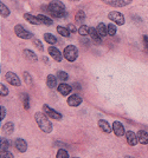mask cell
<instances>
[{
	"mask_svg": "<svg viewBox=\"0 0 148 158\" xmlns=\"http://www.w3.org/2000/svg\"><path fill=\"white\" fill-rule=\"evenodd\" d=\"M49 12L51 13L52 17L54 18H64L67 17V12H65V5L59 1V0H54L49 4Z\"/></svg>",
	"mask_w": 148,
	"mask_h": 158,
	"instance_id": "1",
	"label": "cell"
},
{
	"mask_svg": "<svg viewBox=\"0 0 148 158\" xmlns=\"http://www.w3.org/2000/svg\"><path fill=\"white\" fill-rule=\"evenodd\" d=\"M113 131H114L115 136H117V137H122V136H124V126L122 125L121 122H119V120H115L114 123H113Z\"/></svg>",
	"mask_w": 148,
	"mask_h": 158,
	"instance_id": "8",
	"label": "cell"
},
{
	"mask_svg": "<svg viewBox=\"0 0 148 158\" xmlns=\"http://www.w3.org/2000/svg\"><path fill=\"white\" fill-rule=\"evenodd\" d=\"M43 60H44L45 63H47V58H46V57H44V58H43Z\"/></svg>",
	"mask_w": 148,
	"mask_h": 158,
	"instance_id": "42",
	"label": "cell"
},
{
	"mask_svg": "<svg viewBox=\"0 0 148 158\" xmlns=\"http://www.w3.org/2000/svg\"><path fill=\"white\" fill-rule=\"evenodd\" d=\"M38 17V19L41 21V24H44V25H47V26H51L52 24H54V21H52V19L50 18V17H47V15H45V14H38L37 15Z\"/></svg>",
	"mask_w": 148,
	"mask_h": 158,
	"instance_id": "20",
	"label": "cell"
},
{
	"mask_svg": "<svg viewBox=\"0 0 148 158\" xmlns=\"http://www.w3.org/2000/svg\"><path fill=\"white\" fill-rule=\"evenodd\" d=\"M136 135H137V139H139V143L140 144H143V145L148 144V132H146L145 130H140Z\"/></svg>",
	"mask_w": 148,
	"mask_h": 158,
	"instance_id": "16",
	"label": "cell"
},
{
	"mask_svg": "<svg viewBox=\"0 0 148 158\" xmlns=\"http://www.w3.org/2000/svg\"><path fill=\"white\" fill-rule=\"evenodd\" d=\"M126 139H127L128 145H130V146H135V145L137 144V142H139L137 135H135V132L133 131L126 132Z\"/></svg>",
	"mask_w": 148,
	"mask_h": 158,
	"instance_id": "11",
	"label": "cell"
},
{
	"mask_svg": "<svg viewBox=\"0 0 148 158\" xmlns=\"http://www.w3.org/2000/svg\"><path fill=\"white\" fill-rule=\"evenodd\" d=\"M103 2H106L110 6H116V7H124L129 5L133 0H102Z\"/></svg>",
	"mask_w": 148,
	"mask_h": 158,
	"instance_id": "9",
	"label": "cell"
},
{
	"mask_svg": "<svg viewBox=\"0 0 148 158\" xmlns=\"http://www.w3.org/2000/svg\"><path fill=\"white\" fill-rule=\"evenodd\" d=\"M43 110H44V113L46 114L47 117H50V118L52 119H57V120H61L62 119V114L59 113V112H57L56 110H54V109H51L49 105H45L43 106Z\"/></svg>",
	"mask_w": 148,
	"mask_h": 158,
	"instance_id": "6",
	"label": "cell"
},
{
	"mask_svg": "<svg viewBox=\"0 0 148 158\" xmlns=\"http://www.w3.org/2000/svg\"><path fill=\"white\" fill-rule=\"evenodd\" d=\"M24 57H25V59L28 60V61H32V63H36L37 60H38V57L36 56V53L32 52L31 50H24Z\"/></svg>",
	"mask_w": 148,
	"mask_h": 158,
	"instance_id": "17",
	"label": "cell"
},
{
	"mask_svg": "<svg viewBox=\"0 0 148 158\" xmlns=\"http://www.w3.org/2000/svg\"><path fill=\"white\" fill-rule=\"evenodd\" d=\"M72 158H80V157H72Z\"/></svg>",
	"mask_w": 148,
	"mask_h": 158,
	"instance_id": "44",
	"label": "cell"
},
{
	"mask_svg": "<svg viewBox=\"0 0 148 158\" xmlns=\"http://www.w3.org/2000/svg\"><path fill=\"white\" fill-rule=\"evenodd\" d=\"M71 1H78V0H71Z\"/></svg>",
	"mask_w": 148,
	"mask_h": 158,
	"instance_id": "43",
	"label": "cell"
},
{
	"mask_svg": "<svg viewBox=\"0 0 148 158\" xmlns=\"http://www.w3.org/2000/svg\"><path fill=\"white\" fill-rule=\"evenodd\" d=\"M75 20H76L77 23H83V21L85 20V13H84L82 10L77 11V13L75 15Z\"/></svg>",
	"mask_w": 148,
	"mask_h": 158,
	"instance_id": "27",
	"label": "cell"
},
{
	"mask_svg": "<svg viewBox=\"0 0 148 158\" xmlns=\"http://www.w3.org/2000/svg\"><path fill=\"white\" fill-rule=\"evenodd\" d=\"M33 44H34V46L37 47L39 51H43V50H44V46H43V44H41V43L38 39H33Z\"/></svg>",
	"mask_w": 148,
	"mask_h": 158,
	"instance_id": "37",
	"label": "cell"
},
{
	"mask_svg": "<svg viewBox=\"0 0 148 158\" xmlns=\"http://www.w3.org/2000/svg\"><path fill=\"white\" fill-rule=\"evenodd\" d=\"M67 104H69V106L76 107V106H78L82 104V98L78 94H72V96H70V97L67 98Z\"/></svg>",
	"mask_w": 148,
	"mask_h": 158,
	"instance_id": "12",
	"label": "cell"
},
{
	"mask_svg": "<svg viewBox=\"0 0 148 158\" xmlns=\"http://www.w3.org/2000/svg\"><path fill=\"white\" fill-rule=\"evenodd\" d=\"M23 76H24V80H25V83H26L28 86H32L33 85V80H32V77H31V74L27 72H24L23 73Z\"/></svg>",
	"mask_w": 148,
	"mask_h": 158,
	"instance_id": "29",
	"label": "cell"
},
{
	"mask_svg": "<svg viewBox=\"0 0 148 158\" xmlns=\"http://www.w3.org/2000/svg\"><path fill=\"white\" fill-rule=\"evenodd\" d=\"M5 79H6L11 85H13V86H20L21 85V80L14 72H7L6 74H5Z\"/></svg>",
	"mask_w": 148,
	"mask_h": 158,
	"instance_id": "7",
	"label": "cell"
},
{
	"mask_svg": "<svg viewBox=\"0 0 148 158\" xmlns=\"http://www.w3.org/2000/svg\"><path fill=\"white\" fill-rule=\"evenodd\" d=\"M63 57L67 61H70V63L75 61V60L77 59V57H78V50H77V47L74 46V45L67 46L65 50H64V52H63Z\"/></svg>",
	"mask_w": 148,
	"mask_h": 158,
	"instance_id": "3",
	"label": "cell"
},
{
	"mask_svg": "<svg viewBox=\"0 0 148 158\" xmlns=\"http://www.w3.org/2000/svg\"><path fill=\"white\" fill-rule=\"evenodd\" d=\"M44 40L46 41L49 45H54L57 43V38L54 37V34H51V33H45L44 34Z\"/></svg>",
	"mask_w": 148,
	"mask_h": 158,
	"instance_id": "23",
	"label": "cell"
},
{
	"mask_svg": "<svg viewBox=\"0 0 148 158\" xmlns=\"http://www.w3.org/2000/svg\"><path fill=\"white\" fill-rule=\"evenodd\" d=\"M14 33L18 38H21V39H31L33 38V34L31 32H28L26 28L21 25H15L14 26Z\"/></svg>",
	"mask_w": 148,
	"mask_h": 158,
	"instance_id": "4",
	"label": "cell"
},
{
	"mask_svg": "<svg viewBox=\"0 0 148 158\" xmlns=\"http://www.w3.org/2000/svg\"><path fill=\"white\" fill-rule=\"evenodd\" d=\"M143 45H145V48L148 51V35H143Z\"/></svg>",
	"mask_w": 148,
	"mask_h": 158,
	"instance_id": "40",
	"label": "cell"
},
{
	"mask_svg": "<svg viewBox=\"0 0 148 158\" xmlns=\"http://www.w3.org/2000/svg\"><path fill=\"white\" fill-rule=\"evenodd\" d=\"M0 94H1V97H5L8 94V90H7V87L5 85H0Z\"/></svg>",
	"mask_w": 148,
	"mask_h": 158,
	"instance_id": "35",
	"label": "cell"
},
{
	"mask_svg": "<svg viewBox=\"0 0 148 158\" xmlns=\"http://www.w3.org/2000/svg\"><path fill=\"white\" fill-rule=\"evenodd\" d=\"M98 126H100L101 131L106 132V133H110L111 130H113V126L109 125V123H108L107 120H104V119H100L98 120Z\"/></svg>",
	"mask_w": 148,
	"mask_h": 158,
	"instance_id": "14",
	"label": "cell"
},
{
	"mask_svg": "<svg viewBox=\"0 0 148 158\" xmlns=\"http://www.w3.org/2000/svg\"><path fill=\"white\" fill-rule=\"evenodd\" d=\"M14 146H15V149H17L19 152H25L27 150L26 142H25L24 139H21V138L15 139V142H14Z\"/></svg>",
	"mask_w": 148,
	"mask_h": 158,
	"instance_id": "13",
	"label": "cell"
},
{
	"mask_svg": "<svg viewBox=\"0 0 148 158\" xmlns=\"http://www.w3.org/2000/svg\"><path fill=\"white\" fill-rule=\"evenodd\" d=\"M2 131L5 132L6 135H11V133L14 131V124L12 123V122H8V123H6L5 125L2 126Z\"/></svg>",
	"mask_w": 148,
	"mask_h": 158,
	"instance_id": "24",
	"label": "cell"
},
{
	"mask_svg": "<svg viewBox=\"0 0 148 158\" xmlns=\"http://www.w3.org/2000/svg\"><path fill=\"white\" fill-rule=\"evenodd\" d=\"M108 18L111 20L113 23H116V25H119V26H121V25L124 24V17H123V14L117 12V11L110 12V13L108 14Z\"/></svg>",
	"mask_w": 148,
	"mask_h": 158,
	"instance_id": "5",
	"label": "cell"
},
{
	"mask_svg": "<svg viewBox=\"0 0 148 158\" xmlns=\"http://www.w3.org/2000/svg\"><path fill=\"white\" fill-rule=\"evenodd\" d=\"M0 14H1V17H4V18H6L10 15V10L6 7L5 4H2V1L0 2Z\"/></svg>",
	"mask_w": 148,
	"mask_h": 158,
	"instance_id": "25",
	"label": "cell"
},
{
	"mask_svg": "<svg viewBox=\"0 0 148 158\" xmlns=\"http://www.w3.org/2000/svg\"><path fill=\"white\" fill-rule=\"evenodd\" d=\"M0 144H1V151H7L8 148H10V140H7L5 138H1Z\"/></svg>",
	"mask_w": 148,
	"mask_h": 158,
	"instance_id": "30",
	"label": "cell"
},
{
	"mask_svg": "<svg viewBox=\"0 0 148 158\" xmlns=\"http://www.w3.org/2000/svg\"><path fill=\"white\" fill-rule=\"evenodd\" d=\"M47 52H49V54L54 58L56 61H62V58H63V54L61 53V51L57 48V47L54 46H49V48H47Z\"/></svg>",
	"mask_w": 148,
	"mask_h": 158,
	"instance_id": "10",
	"label": "cell"
},
{
	"mask_svg": "<svg viewBox=\"0 0 148 158\" xmlns=\"http://www.w3.org/2000/svg\"><path fill=\"white\" fill-rule=\"evenodd\" d=\"M57 90H58V92L63 94V96H67L69 93L72 91V86L71 85H67V84H59V86L57 87Z\"/></svg>",
	"mask_w": 148,
	"mask_h": 158,
	"instance_id": "15",
	"label": "cell"
},
{
	"mask_svg": "<svg viewBox=\"0 0 148 158\" xmlns=\"http://www.w3.org/2000/svg\"><path fill=\"white\" fill-rule=\"evenodd\" d=\"M89 34H90V37L93 38V40H94L95 43H97V44L101 43V35L98 34L97 30L95 27H89Z\"/></svg>",
	"mask_w": 148,
	"mask_h": 158,
	"instance_id": "18",
	"label": "cell"
},
{
	"mask_svg": "<svg viewBox=\"0 0 148 158\" xmlns=\"http://www.w3.org/2000/svg\"><path fill=\"white\" fill-rule=\"evenodd\" d=\"M1 158H13V155L8 151H1Z\"/></svg>",
	"mask_w": 148,
	"mask_h": 158,
	"instance_id": "38",
	"label": "cell"
},
{
	"mask_svg": "<svg viewBox=\"0 0 148 158\" xmlns=\"http://www.w3.org/2000/svg\"><path fill=\"white\" fill-rule=\"evenodd\" d=\"M72 86H74V87H76L77 90H80V89H81V85H80V84H77V83H75V84Z\"/></svg>",
	"mask_w": 148,
	"mask_h": 158,
	"instance_id": "41",
	"label": "cell"
},
{
	"mask_svg": "<svg viewBox=\"0 0 148 158\" xmlns=\"http://www.w3.org/2000/svg\"><path fill=\"white\" fill-rule=\"evenodd\" d=\"M46 85L50 89H54L57 86V77H54L52 74H49L46 78Z\"/></svg>",
	"mask_w": 148,
	"mask_h": 158,
	"instance_id": "21",
	"label": "cell"
},
{
	"mask_svg": "<svg viewBox=\"0 0 148 158\" xmlns=\"http://www.w3.org/2000/svg\"><path fill=\"white\" fill-rule=\"evenodd\" d=\"M56 158H69V153H67V150L64 149H59L57 155H56Z\"/></svg>",
	"mask_w": 148,
	"mask_h": 158,
	"instance_id": "33",
	"label": "cell"
},
{
	"mask_svg": "<svg viewBox=\"0 0 148 158\" xmlns=\"http://www.w3.org/2000/svg\"><path fill=\"white\" fill-rule=\"evenodd\" d=\"M24 18H25V20H27L28 23H31L33 25H39V24H41V21L38 19V17H34V15H32V14L30 13L24 14Z\"/></svg>",
	"mask_w": 148,
	"mask_h": 158,
	"instance_id": "19",
	"label": "cell"
},
{
	"mask_svg": "<svg viewBox=\"0 0 148 158\" xmlns=\"http://www.w3.org/2000/svg\"><path fill=\"white\" fill-rule=\"evenodd\" d=\"M78 34H81L82 37H85L89 34V27L85 26V25H82L80 28H78Z\"/></svg>",
	"mask_w": 148,
	"mask_h": 158,
	"instance_id": "32",
	"label": "cell"
},
{
	"mask_svg": "<svg viewBox=\"0 0 148 158\" xmlns=\"http://www.w3.org/2000/svg\"><path fill=\"white\" fill-rule=\"evenodd\" d=\"M67 28L69 30V31H70V32H72V33L77 32V28H76V27H75V25H72V24H69Z\"/></svg>",
	"mask_w": 148,
	"mask_h": 158,
	"instance_id": "39",
	"label": "cell"
},
{
	"mask_svg": "<svg viewBox=\"0 0 148 158\" xmlns=\"http://www.w3.org/2000/svg\"><path fill=\"white\" fill-rule=\"evenodd\" d=\"M108 34L109 35H115L116 34V26H115L114 24L108 25Z\"/></svg>",
	"mask_w": 148,
	"mask_h": 158,
	"instance_id": "34",
	"label": "cell"
},
{
	"mask_svg": "<svg viewBox=\"0 0 148 158\" xmlns=\"http://www.w3.org/2000/svg\"><path fill=\"white\" fill-rule=\"evenodd\" d=\"M6 117V109H5V106H0V120L2 122V119Z\"/></svg>",
	"mask_w": 148,
	"mask_h": 158,
	"instance_id": "36",
	"label": "cell"
},
{
	"mask_svg": "<svg viewBox=\"0 0 148 158\" xmlns=\"http://www.w3.org/2000/svg\"><path fill=\"white\" fill-rule=\"evenodd\" d=\"M96 30H97V32H98V34L101 35V37H106L108 34V27L103 24V23H100L98 25H97V27H96Z\"/></svg>",
	"mask_w": 148,
	"mask_h": 158,
	"instance_id": "22",
	"label": "cell"
},
{
	"mask_svg": "<svg viewBox=\"0 0 148 158\" xmlns=\"http://www.w3.org/2000/svg\"><path fill=\"white\" fill-rule=\"evenodd\" d=\"M57 32L59 33L62 37H64V38H67L70 35V31L63 26H57Z\"/></svg>",
	"mask_w": 148,
	"mask_h": 158,
	"instance_id": "26",
	"label": "cell"
},
{
	"mask_svg": "<svg viewBox=\"0 0 148 158\" xmlns=\"http://www.w3.org/2000/svg\"><path fill=\"white\" fill-rule=\"evenodd\" d=\"M34 119H36V123L38 124L39 129L45 133H50L52 132V124L50 122V119L47 118V116L45 113H41V112H36L34 113Z\"/></svg>",
	"mask_w": 148,
	"mask_h": 158,
	"instance_id": "2",
	"label": "cell"
},
{
	"mask_svg": "<svg viewBox=\"0 0 148 158\" xmlns=\"http://www.w3.org/2000/svg\"><path fill=\"white\" fill-rule=\"evenodd\" d=\"M21 100H23V104H24V107L28 110L30 109V97L27 93H23L21 94Z\"/></svg>",
	"mask_w": 148,
	"mask_h": 158,
	"instance_id": "28",
	"label": "cell"
},
{
	"mask_svg": "<svg viewBox=\"0 0 148 158\" xmlns=\"http://www.w3.org/2000/svg\"><path fill=\"white\" fill-rule=\"evenodd\" d=\"M57 78L62 80V81H67L69 79V74L67 72H64V71H58L57 72Z\"/></svg>",
	"mask_w": 148,
	"mask_h": 158,
	"instance_id": "31",
	"label": "cell"
}]
</instances>
